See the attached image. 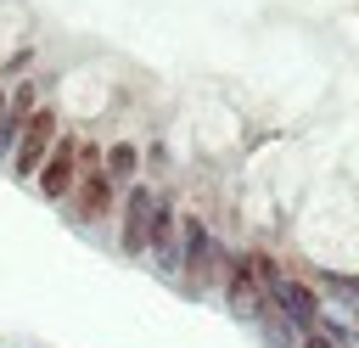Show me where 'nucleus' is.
<instances>
[{
    "mask_svg": "<svg viewBox=\"0 0 359 348\" xmlns=\"http://www.w3.org/2000/svg\"><path fill=\"white\" fill-rule=\"evenodd\" d=\"M230 253H236V247L213 230L208 213L180 208V264H174V286H180L185 297H213V292H219V275H224V264H230Z\"/></svg>",
    "mask_w": 359,
    "mask_h": 348,
    "instance_id": "nucleus-1",
    "label": "nucleus"
},
{
    "mask_svg": "<svg viewBox=\"0 0 359 348\" xmlns=\"http://www.w3.org/2000/svg\"><path fill=\"white\" fill-rule=\"evenodd\" d=\"M112 208H118V191H112L107 168H101V140L84 135V140H79V185H73V196H67L62 213H67L79 230H90V225L112 219Z\"/></svg>",
    "mask_w": 359,
    "mask_h": 348,
    "instance_id": "nucleus-2",
    "label": "nucleus"
},
{
    "mask_svg": "<svg viewBox=\"0 0 359 348\" xmlns=\"http://www.w3.org/2000/svg\"><path fill=\"white\" fill-rule=\"evenodd\" d=\"M56 135H62V107H56V101H39V107L22 118L17 146H11V157H6V168H11V180H17V185L39 174V163H45V152H50V140H56Z\"/></svg>",
    "mask_w": 359,
    "mask_h": 348,
    "instance_id": "nucleus-3",
    "label": "nucleus"
},
{
    "mask_svg": "<svg viewBox=\"0 0 359 348\" xmlns=\"http://www.w3.org/2000/svg\"><path fill=\"white\" fill-rule=\"evenodd\" d=\"M79 140H84V135L62 123V135L50 140V152H45L39 174L28 180V185L39 191V202H50V208H67V196H73V185H79Z\"/></svg>",
    "mask_w": 359,
    "mask_h": 348,
    "instance_id": "nucleus-4",
    "label": "nucleus"
},
{
    "mask_svg": "<svg viewBox=\"0 0 359 348\" xmlns=\"http://www.w3.org/2000/svg\"><path fill=\"white\" fill-rule=\"evenodd\" d=\"M151 202H157V180H151V174H140L135 185H123V191H118L112 219H118V253H123V258H146V225H151Z\"/></svg>",
    "mask_w": 359,
    "mask_h": 348,
    "instance_id": "nucleus-5",
    "label": "nucleus"
},
{
    "mask_svg": "<svg viewBox=\"0 0 359 348\" xmlns=\"http://www.w3.org/2000/svg\"><path fill=\"white\" fill-rule=\"evenodd\" d=\"M146 264L157 275L174 281V264H180V202L174 191H157L151 202V225H146Z\"/></svg>",
    "mask_w": 359,
    "mask_h": 348,
    "instance_id": "nucleus-6",
    "label": "nucleus"
},
{
    "mask_svg": "<svg viewBox=\"0 0 359 348\" xmlns=\"http://www.w3.org/2000/svg\"><path fill=\"white\" fill-rule=\"evenodd\" d=\"M219 297H224V309H230L236 320H247V326H252V314L269 303V297H264V286H258V269H252L247 247H236V253H230V264H224V275H219Z\"/></svg>",
    "mask_w": 359,
    "mask_h": 348,
    "instance_id": "nucleus-7",
    "label": "nucleus"
},
{
    "mask_svg": "<svg viewBox=\"0 0 359 348\" xmlns=\"http://www.w3.org/2000/svg\"><path fill=\"white\" fill-rule=\"evenodd\" d=\"M39 101H45V79H11V90H6V112H0V168H6L11 146H17L22 118H28Z\"/></svg>",
    "mask_w": 359,
    "mask_h": 348,
    "instance_id": "nucleus-8",
    "label": "nucleus"
},
{
    "mask_svg": "<svg viewBox=\"0 0 359 348\" xmlns=\"http://www.w3.org/2000/svg\"><path fill=\"white\" fill-rule=\"evenodd\" d=\"M101 168H107L112 191H123V185H135V180L146 174V152H140L129 135H118V140H101Z\"/></svg>",
    "mask_w": 359,
    "mask_h": 348,
    "instance_id": "nucleus-9",
    "label": "nucleus"
}]
</instances>
